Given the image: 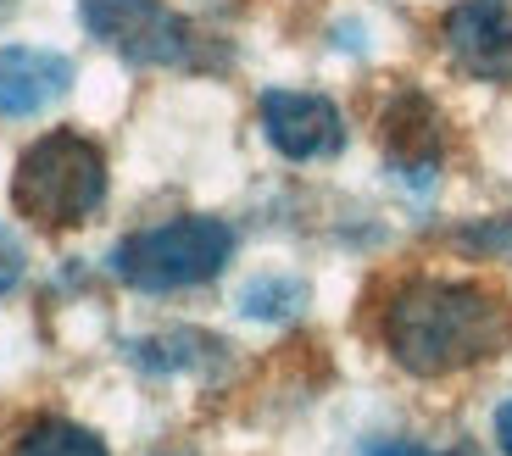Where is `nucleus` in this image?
Here are the masks:
<instances>
[{
	"label": "nucleus",
	"instance_id": "f257e3e1",
	"mask_svg": "<svg viewBox=\"0 0 512 456\" xmlns=\"http://www.w3.org/2000/svg\"><path fill=\"white\" fill-rule=\"evenodd\" d=\"M379 340L412 379H451L512 345V295L485 279H401L379 306Z\"/></svg>",
	"mask_w": 512,
	"mask_h": 456
},
{
	"label": "nucleus",
	"instance_id": "f03ea898",
	"mask_svg": "<svg viewBox=\"0 0 512 456\" xmlns=\"http://www.w3.org/2000/svg\"><path fill=\"white\" fill-rule=\"evenodd\" d=\"M106 151L78 134V128H51L45 140H34L17 156L12 173V206L28 217L34 228H84L95 212L106 206Z\"/></svg>",
	"mask_w": 512,
	"mask_h": 456
},
{
	"label": "nucleus",
	"instance_id": "7ed1b4c3",
	"mask_svg": "<svg viewBox=\"0 0 512 456\" xmlns=\"http://www.w3.org/2000/svg\"><path fill=\"white\" fill-rule=\"evenodd\" d=\"M234 256V228L223 217H167L156 228L128 234L112 251V273L117 284L140 295H173V290H195L212 284Z\"/></svg>",
	"mask_w": 512,
	"mask_h": 456
},
{
	"label": "nucleus",
	"instance_id": "20e7f679",
	"mask_svg": "<svg viewBox=\"0 0 512 456\" xmlns=\"http://www.w3.org/2000/svg\"><path fill=\"white\" fill-rule=\"evenodd\" d=\"M78 17L128 67H195L201 34L167 0H78Z\"/></svg>",
	"mask_w": 512,
	"mask_h": 456
},
{
	"label": "nucleus",
	"instance_id": "39448f33",
	"mask_svg": "<svg viewBox=\"0 0 512 456\" xmlns=\"http://www.w3.org/2000/svg\"><path fill=\"white\" fill-rule=\"evenodd\" d=\"M440 45L479 84H512V0H457L440 17Z\"/></svg>",
	"mask_w": 512,
	"mask_h": 456
},
{
	"label": "nucleus",
	"instance_id": "423d86ee",
	"mask_svg": "<svg viewBox=\"0 0 512 456\" xmlns=\"http://www.w3.org/2000/svg\"><path fill=\"white\" fill-rule=\"evenodd\" d=\"M262 134L279 156L290 162H323V156H340L346 145V117L329 95H312V89H268L262 95Z\"/></svg>",
	"mask_w": 512,
	"mask_h": 456
},
{
	"label": "nucleus",
	"instance_id": "0eeeda50",
	"mask_svg": "<svg viewBox=\"0 0 512 456\" xmlns=\"http://www.w3.org/2000/svg\"><path fill=\"white\" fill-rule=\"evenodd\" d=\"M73 89V62L39 45H0V117H34Z\"/></svg>",
	"mask_w": 512,
	"mask_h": 456
},
{
	"label": "nucleus",
	"instance_id": "6e6552de",
	"mask_svg": "<svg viewBox=\"0 0 512 456\" xmlns=\"http://www.w3.org/2000/svg\"><path fill=\"white\" fill-rule=\"evenodd\" d=\"M384 145H390V162L407 178H435L440 167V117L423 95H401L390 112H384Z\"/></svg>",
	"mask_w": 512,
	"mask_h": 456
},
{
	"label": "nucleus",
	"instance_id": "1a4fd4ad",
	"mask_svg": "<svg viewBox=\"0 0 512 456\" xmlns=\"http://www.w3.org/2000/svg\"><path fill=\"white\" fill-rule=\"evenodd\" d=\"M12 456H106V440H101V434H90L84 423L39 418L34 429L12 445Z\"/></svg>",
	"mask_w": 512,
	"mask_h": 456
},
{
	"label": "nucleus",
	"instance_id": "9d476101",
	"mask_svg": "<svg viewBox=\"0 0 512 456\" xmlns=\"http://www.w3.org/2000/svg\"><path fill=\"white\" fill-rule=\"evenodd\" d=\"M128 356L151 373H190V368H201V356H218V340L184 329V334H162V340H140Z\"/></svg>",
	"mask_w": 512,
	"mask_h": 456
},
{
	"label": "nucleus",
	"instance_id": "9b49d317",
	"mask_svg": "<svg viewBox=\"0 0 512 456\" xmlns=\"http://www.w3.org/2000/svg\"><path fill=\"white\" fill-rule=\"evenodd\" d=\"M307 306V284L301 279H256L251 290L240 295V312L245 317H262V323H284Z\"/></svg>",
	"mask_w": 512,
	"mask_h": 456
},
{
	"label": "nucleus",
	"instance_id": "f8f14e48",
	"mask_svg": "<svg viewBox=\"0 0 512 456\" xmlns=\"http://www.w3.org/2000/svg\"><path fill=\"white\" fill-rule=\"evenodd\" d=\"M451 240H457V251H468V256H485V262H512V212L479 217V223L457 228Z\"/></svg>",
	"mask_w": 512,
	"mask_h": 456
},
{
	"label": "nucleus",
	"instance_id": "ddd939ff",
	"mask_svg": "<svg viewBox=\"0 0 512 456\" xmlns=\"http://www.w3.org/2000/svg\"><path fill=\"white\" fill-rule=\"evenodd\" d=\"M23 273H28V256H23V245H17V234L12 228H0V301L23 284Z\"/></svg>",
	"mask_w": 512,
	"mask_h": 456
},
{
	"label": "nucleus",
	"instance_id": "4468645a",
	"mask_svg": "<svg viewBox=\"0 0 512 456\" xmlns=\"http://www.w3.org/2000/svg\"><path fill=\"white\" fill-rule=\"evenodd\" d=\"M368 456H474L468 445H451V451H423V445H412V440H379V445H368Z\"/></svg>",
	"mask_w": 512,
	"mask_h": 456
},
{
	"label": "nucleus",
	"instance_id": "2eb2a0df",
	"mask_svg": "<svg viewBox=\"0 0 512 456\" xmlns=\"http://www.w3.org/2000/svg\"><path fill=\"white\" fill-rule=\"evenodd\" d=\"M496 445H501V456H512V401L496 412Z\"/></svg>",
	"mask_w": 512,
	"mask_h": 456
}]
</instances>
